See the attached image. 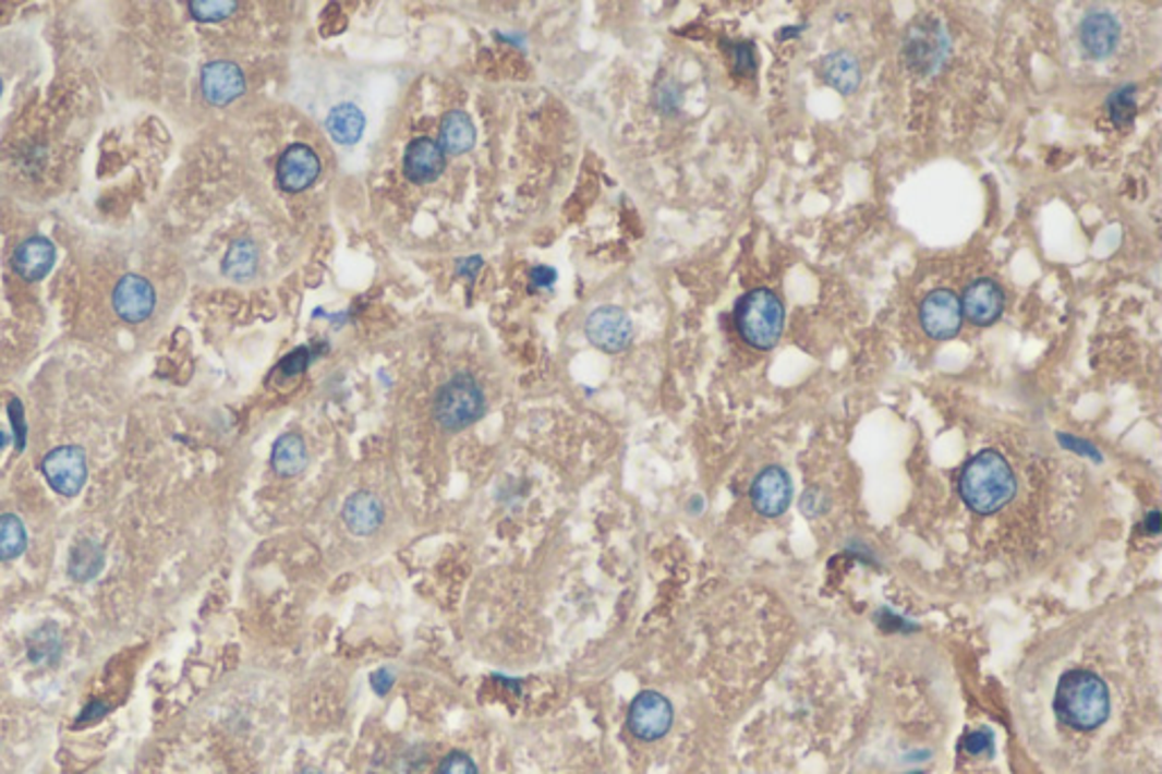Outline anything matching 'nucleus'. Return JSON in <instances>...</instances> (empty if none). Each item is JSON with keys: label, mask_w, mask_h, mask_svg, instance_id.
I'll list each match as a JSON object with an SVG mask.
<instances>
[{"label": "nucleus", "mask_w": 1162, "mask_h": 774, "mask_svg": "<svg viewBox=\"0 0 1162 774\" xmlns=\"http://www.w3.org/2000/svg\"><path fill=\"white\" fill-rule=\"evenodd\" d=\"M1015 488L1010 463L994 450H983L967 461L958 480L965 505L983 516L1004 509L1013 500Z\"/></svg>", "instance_id": "nucleus-1"}, {"label": "nucleus", "mask_w": 1162, "mask_h": 774, "mask_svg": "<svg viewBox=\"0 0 1162 774\" xmlns=\"http://www.w3.org/2000/svg\"><path fill=\"white\" fill-rule=\"evenodd\" d=\"M1054 711L1058 721L1078 731H1092L1109 721L1111 693L1101 677L1088 670H1072L1061 677Z\"/></svg>", "instance_id": "nucleus-2"}, {"label": "nucleus", "mask_w": 1162, "mask_h": 774, "mask_svg": "<svg viewBox=\"0 0 1162 774\" xmlns=\"http://www.w3.org/2000/svg\"><path fill=\"white\" fill-rule=\"evenodd\" d=\"M784 302L770 289H754L740 298L736 307V325L740 337L756 350L777 346L784 331Z\"/></svg>", "instance_id": "nucleus-3"}, {"label": "nucleus", "mask_w": 1162, "mask_h": 774, "mask_svg": "<svg viewBox=\"0 0 1162 774\" xmlns=\"http://www.w3.org/2000/svg\"><path fill=\"white\" fill-rule=\"evenodd\" d=\"M486 411V398L477 379L468 373L455 375L434 398V419L446 432H461L477 423Z\"/></svg>", "instance_id": "nucleus-4"}, {"label": "nucleus", "mask_w": 1162, "mask_h": 774, "mask_svg": "<svg viewBox=\"0 0 1162 774\" xmlns=\"http://www.w3.org/2000/svg\"><path fill=\"white\" fill-rule=\"evenodd\" d=\"M675 711L668 698H663L656 690H643L641 696L629 706L627 725L629 731L641 740H658L673 727Z\"/></svg>", "instance_id": "nucleus-5"}, {"label": "nucleus", "mask_w": 1162, "mask_h": 774, "mask_svg": "<svg viewBox=\"0 0 1162 774\" xmlns=\"http://www.w3.org/2000/svg\"><path fill=\"white\" fill-rule=\"evenodd\" d=\"M41 473L52 491L73 497L87 482V455L77 446L55 448L44 457Z\"/></svg>", "instance_id": "nucleus-6"}, {"label": "nucleus", "mask_w": 1162, "mask_h": 774, "mask_svg": "<svg viewBox=\"0 0 1162 774\" xmlns=\"http://www.w3.org/2000/svg\"><path fill=\"white\" fill-rule=\"evenodd\" d=\"M920 323L927 335L935 341L954 339L963 325L960 298L949 289L931 291L920 307Z\"/></svg>", "instance_id": "nucleus-7"}, {"label": "nucleus", "mask_w": 1162, "mask_h": 774, "mask_svg": "<svg viewBox=\"0 0 1162 774\" xmlns=\"http://www.w3.org/2000/svg\"><path fill=\"white\" fill-rule=\"evenodd\" d=\"M633 335L631 321L620 307L606 305L595 310L586 321V337L604 352H622Z\"/></svg>", "instance_id": "nucleus-8"}, {"label": "nucleus", "mask_w": 1162, "mask_h": 774, "mask_svg": "<svg viewBox=\"0 0 1162 774\" xmlns=\"http://www.w3.org/2000/svg\"><path fill=\"white\" fill-rule=\"evenodd\" d=\"M792 500V484L784 468L770 465L752 484V505L765 518H777L786 513Z\"/></svg>", "instance_id": "nucleus-9"}, {"label": "nucleus", "mask_w": 1162, "mask_h": 774, "mask_svg": "<svg viewBox=\"0 0 1162 774\" xmlns=\"http://www.w3.org/2000/svg\"><path fill=\"white\" fill-rule=\"evenodd\" d=\"M155 289L142 275H125L112 293L114 312L128 323L146 321L155 312Z\"/></svg>", "instance_id": "nucleus-10"}, {"label": "nucleus", "mask_w": 1162, "mask_h": 774, "mask_svg": "<svg viewBox=\"0 0 1162 774\" xmlns=\"http://www.w3.org/2000/svg\"><path fill=\"white\" fill-rule=\"evenodd\" d=\"M318 176H320V161L316 153L304 144L289 146L278 161V182L289 193H300L304 189H310L318 180Z\"/></svg>", "instance_id": "nucleus-11"}, {"label": "nucleus", "mask_w": 1162, "mask_h": 774, "mask_svg": "<svg viewBox=\"0 0 1162 774\" xmlns=\"http://www.w3.org/2000/svg\"><path fill=\"white\" fill-rule=\"evenodd\" d=\"M201 87L207 102L223 107L237 100L245 92L243 71L234 62H209L201 73Z\"/></svg>", "instance_id": "nucleus-12"}, {"label": "nucleus", "mask_w": 1162, "mask_h": 774, "mask_svg": "<svg viewBox=\"0 0 1162 774\" xmlns=\"http://www.w3.org/2000/svg\"><path fill=\"white\" fill-rule=\"evenodd\" d=\"M963 314L979 327H988L1004 314V291L992 280H977L963 293Z\"/></svg>", "instance_id": "nucleus-13"}, {"label": "nucleus", "mask_w": 1162, "mask_h": 774, "mask_svg": "<svg viewBox=\"0 0 1162 774\" xmlns=\"http://www.w3.org/2000/svg\"><path fill=\"white\" fill-rule=\"evenodd\" d=\"M446 171V153L427 136H419L407 146L404 153V176L413 184H429Z\"/></svg>", "instance_id": "nucleus-14"}, {"label": "nucleus", "mask_w": 1162, "mask_h": 774, "mask_svg": "<svg viewBox=\"0 0 1162 774\" xmlns=\"http://www.w3.org/2000/svg\"><path fill=\"white\" fill-rule=\"evenodd\" d=\"M947 55V41L940 27H912L906 39V58L922 73H931L940 66Z\"/></svg>", "instance_id": "nucleus-15"}, {"label": "nucleus", "mask_w": 1162, "mask_h": 774, "mask_svg": "<svg viewBox=\"0 0 1162 774\" xmlns=\"http://www.w3.org/2000/svg\"><path fill=\"white\" fill-rule=\"evenodd\" d=\"M1081 46L1094 60H1103L1115 52L1119 44V23L1113 14L1094 12L1081 23Z\"/></svg>", "instance_id": "nucleus-16"}, {"label": "nucleus", "mask_w": 1162, "mask_h": 774, "mask_svg": "<svg viewBox=\"0 0 1162 774\" xmlns=\"http://www.w3.org/2000/svg\"><path fill=\"white\" fill-rule=\"evenodd\" d=\"M343 522L352 534L368 536L377 532L384 522V505L377 495L359 491L350 495L343 505Z\"/></svg>", "instance_id": "nucleus-17"}, {"label": "nucleus", "mask_w": 1162, "mask_h": 774, "mask_svg": "<svg viewBox=\"0 0 1162 774\" xmlns=\"http://www.w3.org/2000/svg\"><path fill=\"white\" fill-rule=\"evenodd\" d=\"M55 266V245L46 237H31L14 253V268L27 282L44 280Z\"/></svg>", "instance_id": "nucleus-18"}, {"label": "nucleus", "mask_w": 1162, "mask_h": 774, "mask_svg": "<svg viewBox=\"0 0 1162 774\" xmlns=\"http://www.w3.org/2000/svg\"><path fill=\"white\" fill-rule=\"evenodd\" d=\"M270 463H273L275 473L282 477L300 475L310 463V452H307V446H304V438L295 432L282 434L278 440H275L273 452H270Z\"/></svg>", "instance_id": "nucleus-19"}, {"label": "nucleus", "mask_w": 1162, "mask_h": 774, "mask_svg": "<svg viewBox=\"0 0 1162 774\" xmlns=\"http://www.w3.org/2000/svg\"><path fill=\"white\" fill-rule=\"evenodd\" d=\"M822 77L828 87L849 96L861 85V69L854 55H849L847 50H838L824 58Z\"/></svg>", "instance_id": "nucleus-20"}, {"label": "nucleus", "mask_w": 1162, "mask_h": 774, "mask_svg": "<svg viewBox=\"0 0 1162 774\" xmlns=\"http://www.w3.org/2000/svg\"><path fill=\"white\" fill-rule=\"evenodd\" d=\"M325 125H327L329 136L337 144L352 146V144H356L359 140H362V134L366 130V119L362 114V109H359L356 105L343 102V105H337L335 109H331Z\"/></svg>", "instance_id": "nucleus-21"}, {"label": "nucleus", "mask_w": 1162, "mask_h": 774, "mask_svg": "<svg viewBox=\"0 0 1162 774\" xmlns=\"http://www.w3.org/2000/svg\"><path fill=\"white\" fill-rule=\"evenodd\" d=\"M475 140H477V132H475V125H473V121H470L468 114L455 109V112H448L446 119H443V123H440V144H438L443 148V153L463 155V153H468L470 148L475 146Z\"/></svg>", "instance_id": "nucleus-22"}, {"label": "nucleus", "mask_w": 1162, "mask_h": 774, "mask_svg": "<svg viewBox=\"0 0 1162 774\" xmlns=\"http://www.w3.org/2000/svg\"><path fill=\"white\" fill-rule=\"evenodd\" d=\"M102 566H105V552L92 539L80 541L69 557V575L75 579V582H89V579H94L102 570Z\"/></svg>", "instance_id": "nucleus-23"}, {"label": "nucleus", "mask_w": 1162, "mask_h": 774, "mask_svg": "<svg viewBox=\"0 0 1162 774\" xmlns=\"http://www.w3.org/2000/svg\"><path fill=\"white\" fill-rule=\"evenodd\" d=\"M257 264H259L257 245L247 239H239L232 243V247L223 259V273L230 280H237V282L251 280L257 270Z\"/></svg>", "instance_id": "nucleus-24"}, {"label": "nucleus", "mask_w": 1162, "mask_h": 774, "mask_svg": "<svg viewBox=\"0 0 1162 774\" xmlns=\"http://www.w3.org/2000/svg\"><path fill=\"white\" fill-rule=\"evenodd\" d=\"M27 545L25 524L19 516L5 513L0 516V561H12L23 555Z\"/></svg>", "instance_id": "nucleus-25"}, {"label": "nucleus", "mask_w": 1162, "mask_h": 774, "mask_svg": "<svg viewBox=\"0 0 1162 774\" xmlns=\"http://www.w3.org/2000/svg\"><path fill=\"white\" fill-rule=\"evenodd\" d=\"M239 5L232 3V0H191L189 3V10H191V16L196 21H203V23H216V21H223L228 19Z\"/></svg>", "instance_id": "nucleus-26"}, {"label": "nucleus", "mask_w": 1162, "mask_h": 774, "mask_svg": "<svg viewBox=\"0 0 1162 774\" xmlns=\"http://www.w3.org/2000/svg\"><path fill=\"white\" fill-rule=\"evenodd\" d=\"M60 654V639H58V629L46 625L44 629L37 631L35 639L31 641V658L35 663H41L44 658H58Z\"/></svg>", "instance_id": "nucleus-27"}, {"label": "nucleus", "mask_w": 1162, "mask_h": 774, "mask_svg": "<svg viewBox=\"0 0 1162 774\" xmlns=\"http://www.w3.org/2000/svg\"><path fill=\"white\" fill-rule=\"evenodd\" d=\"M1133 87H1124L1119 89L1117 94H1113V98L1109 100V109H1111V117L1117 125H1124L1133 119V114H1136V100H1133Z\"/></svg>", "instance_id": "nucleus-28"}, {"label": "nucleus", "mask_w": 1162, "mask_h": 774, "mask_svg": "<svg viewBox=\"0 0 1162 774\" xmlns=\"http://www.w3.org/2000/svg\"><path fill=\"white\" fill-rule=\"evenodd\" d=\"M436 774H480L475 761L463 752H450L440 761Z\"/></svg>", "instance_id": "nucleus-29"}, {"label": "nucleus", "mask_w": 1162, "mask_h": 774, "mask_svg": "<svg viewBox=\"0 0 1162 774\" xmlns=\"http://www.w3.org/2000/svg\"><path fill=\"white\" fill-rule=\"evenodd\" d=\"M963 748H965L967 752H970V754H992L994 736H992L990 729L972 731V734H967V736H965Z\"/></svg>", "instance_id": "nucleus-30"}, {"label": "nucleus", "mask_w": 1162, "mask_h": 774, "mask_svg": "<svg viewBox=\"0 0 1162 774\" xmlns=\"http://www.w3.org/2000/svg\"><path fill=\"white\" fill-rule=\"evenodd\" d=\"M310 350L307 348H298L293 350L289 356H285V362L280 364V371L285 377H295L300 375L304 368L310 366Z\"/></svg>", "instance_id": "nucleus-31"}, {"label": "nucleus", "mask_w": 1162, "mask_h": 774, "mask_svg": "<svg viewBox=\"0 0 1162 774\" xmlns=\"http://www.w3.org/2000/svg\"><path fill=\"white\" fill-rule=\"evenodd\" d=\"M394 681L396 679H394V673L389 668H379L377 673L371 675V686H373V690L379 698H384L386 693H389V690L394 688Z\"/></svg>", "instance_id": "nucleus-32"}, {"label": "nucleus", "mask_w": 1162, "mask_h": 774, "mask_svg": "<svg viewBox=\"0 0 1162 774\" xmlns=\"http://www.w3.org/2000/svg\"><path fill=\"white\" fill-rule=\"evenodd\" d=\"M10 416H12L14 430H16V446H19V450H23V446H25V423H23V404L19 400H12Z\"/></svg>", "instance_id": "nucleus-33"}, {"label": "nucleus", "mask_w": 1162, "mask_h": 774, "mask_svg": "<svg viewBox=\"0 0 1162 774\" xmlns=\"http://www.w3.org/2000/svg\"><path fill=\"white\" fill-rule=\"evenodd\" d=\"M555 280H557V273L547 266H536L532 270V282L536 287H549V285H555Z\"/></svg>", "instance_id": "nucleus-34"}, {"label": "nucleus", "mask_w": 1162, "mask_h": 774, "mask_svg": "<svg viewBox=\"0 0 1162 774\" xmlns=\"http://www.w3.org/2000/svg\"><path fill=\"white\" fill-rule=\"evenodd\" d=\"M736 66L742 69V71H745V66L750 69V71L754 69V50H752V46H738V60H736Z\"/></svg>", "instance_id": "nucleus-35"}, {"label": "nucleus", "mask_w": 1162, "mask_h": 774, "mask_svg": "<svg viewBox=\"0 0 1162 774\" xmlns=\"http://www.w3.org/2000/svg\"><path fill=\"white\" fill-rule=\"evenodd\" d=\"M1061 438H1063V444H1065V446H1067L1069 450H1078V452H1084V455H1092L1094 459H1099V452H1097V450H1094V448H1092L1090 444H1084V440H1078V438H1069V436H1061Z\"/></svg>", "instance_id": "nucleus-36"}, {"label": "nucleus", "mask_w": 1162, "mask_h": 774, "mask_svg": "<svg viewBox=\"0 0 1162 774\" xmlns=\"http://www.w3.org/2000/svg\"><path fill=\"white\" fill-rule=\"evenodd\" d=\"M1147 532L1149 534H1158L1160 532V513L1158 511H1151L1149 518H1147Z\"/></svg>", "instance_id": "nucleus-37"}, {"label": "nucleus", "mask_w": 1162, "mask_h": 774, "mask_svg": "<svg viewBox=\"0 0 1162 774\" xmlns=\"http://www.w3.org/2000/svg\"><path fill=\"white\" fill-rule=\"evenodd\" d=\"M300 774H323V772H320V770H316V767H304V770H302Z\"/></svg>", "instance_id": "nucleus-38"}, {"label": "nucleus", "mask_w": 1162, "mask_h": 774, "mask_svg": "<svg viewBox=\"0 0 1162 774\" xmlns=\"http://www.w3.org/2000/svg\"><path fill=\"white\" fill-rule=\"evenodd\" d=\"M5 446H8V434L0 432V448H5Z\"/></svg>", "instance_id": "nucleus-39"}, {"label": "nucleus", "mask_w": 1162, "mask_h": 774, "mask_svg": "<svg viewBox=\"0 0 1162 774\" xmlns=\"http://www.w3.org/2000/svg\"><path fill=\"white\" fill-rule=\"evenodd\" d=\"M0 96H3V80H0Z\"/></svg>", "instance_id": "nucleus-40"}, {"label": "nucleus", "mask_w": 1162, "mask_h": 774, "mask_svg": "<svg viewBox=\"0 0 1162 774\" xmlns=\"http://www.w3.org/2000/svg\"><path fill=\"white\" fill-rule=\"evenodd\" d=\"M912 774H922V772H912Z\"/></svg>", "instance_id": "nucleus-41"}]
</instances>
